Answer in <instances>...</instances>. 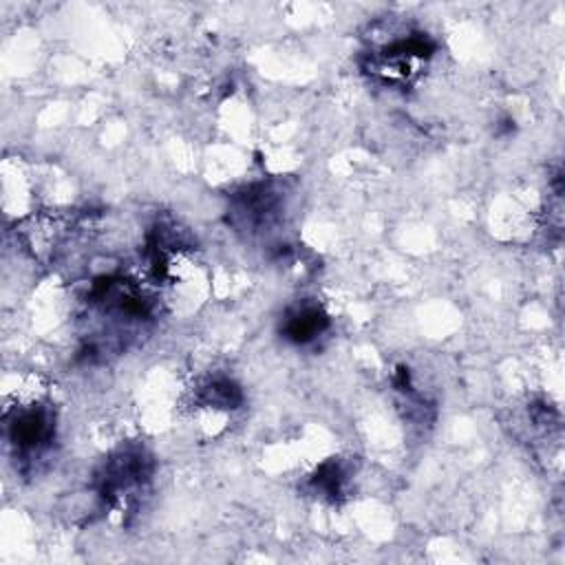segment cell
<instances>
[{"instance_id":"6da1fadb","label":"cell","mask_w":565,"mask_h":565,"mask_svg":"<svg viewBox=\"0 0 565 565\" xmlns=\"http://www.w3.org/2000/svg\"><path fill=\"white\" fill-rule=\"evenodd\" d=\"M9 441L22 459H35L53 441V415L44 406H29L7 417Z\"/></svg>"},{"instance_id":"7a4b0ae2","label":"cell","mask_w":565,"mask_h":565,"mask_svg":"<svg viewBox=\"0 0 565 565\" xmlns=\"http://www.w3.org/2000/svg\"><path fill=\"white\" fill-rule=\"evenodd\" d=\"M327 324L329 320L318 307H300L287 316L282 333L287 340L296 344H307L316 335H320L327 329Z\"/></svg>"}]
</instances>
